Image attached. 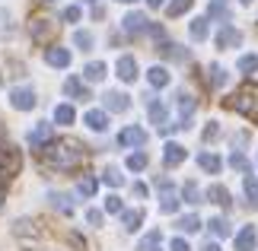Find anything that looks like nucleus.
<instances>
[{
  "instance_id": "f257e3e1",
  "label": "nucleus",
  "mask_w": 258,
  "mask_h": 251,
  "mask_svg": "<svg viewBox=\"0 0 258 251\" xmlns=\"http://www.w3.org/2000/svg\"><path fill=\"white\" fill-rule=\"evenodd\" d=\"M42 156H45V162L54 165V169H71L83 159V149H80V143H74V140H61V143L45 146Z\"/></svg>"
},
{
  "instance_id": "f03ea898",
  "label": "nucleus",
  "mask_w": 258,
  "mask_h": 251,
  "mask_svg": "<svg viewBox=\"0 0 258 251\" xmlns=\"http://www.w3.org/2000/svg\"><path fill=\"white\" fill-rule=\"evenodd\" d=\"M156 188H160V210H163V213H175V210H178L175 188L166 182V178H156Z\"/></svg>"
},
{
  "instance_id": "7ed1b4c3",
  "label": "nucleus",
  "mask_w": 258,
  "mask_h": 251,
  "mask_svg": "<svg viewBox=\"0 0 258 251\" xmlns=\"http://www.w3.org/2000/svg\"><path fill=\"white\" fill-rule=\"evenodd\" d=\"M35 89H29V86H23V89H13L10 93V105L16 108V112H32L35 108Z\"/></svg>"
},
{
  "instance_id": "20e7f679",
  "label": "nucleus",
  "mask_w": 258,
  "mask_h": 251,
  "mask_svg": "<svg viewBox=\"0 0 258 251\" xmlns=\"http://www.w3.org/2000/svg\"><path fill=\"white\" fill-rule=\"evenodd\" d=\"M51 137H54V127L48 124V121H38L32 130H29V146H32V149H38V146H45Z\"/></svg>"
},
{
  "instance_id": "39448f33",
  "label": "nucleus",
  "mask_w": 258,
  "mask_h": 251,
  "mask_svg": "<svg viewBox=\"0 0 258 251\" xmlns=\"http://www.w3.org/2000/svg\"><path fill=\"white\" fill-rule=\"evenodd\" d=\"M118 143H121V146H144L147 143V130L131 124V127H124L121 134H118Z\"/></svg>"
},
{
  "instance_id": "423d86ee",
  "label": "nucleus",
  "mask_w": 258,
  "mask_h": 251,
  "mask_svg": "<svg viewBox=\"0 0 258 251\" xmlns=\"http://www.w3.org/2000/svg\"><path fill=\"white\" fill-rule=\"evenodd\" d=\"M147 115H150V121L156 124V127H169L166 121H169V112H166V105L160 102V99H147Z\"/></svg>"
},
{
  "instance_id": "0eeeda50",
  "label": "nucleus",
  "mask_w": 258,
  "mask_h": 251,
  "mask_svg": "<svg viewBox=\"0 0 258 251\" xmlns=\"http://www.w3.org/2000/svg\"><path fill=\"white\" fill-rule=\"evenodd\" d=\"M226 108H233V112H242V115H252L255 112V99L249 93H236L226 99Z\"/></svg>"
},
{
  "instance_id": "6e6552de",
  "label": "nucleus",
  "mask_w": 258,
  "mask_h": 251,
  "mask_svg": "<svg viewBox=\"0 0 258 251\" xmlns=\"http://www.w3.org/2000/svg\"><path fill=\"white\" fill-rule=\"evenodd\" d=\"M115 70H118V79H124V83H134V79H137V61H134L131 54L118 57V64H115Z\"/></svg>"
},
{
  "instance_id": "1a4fd4ad",
  "label": "nucleus",
  "mask_w": 258,
  "mask_h": 251,
  "mask_svg": "<svg viewBox=\"0 0 258 251\" xmlns=\"http://www.w3.org/2000/svg\"><path fill=\"white\" fill-rule=\"evenodd\" d=\"M45 64L48 67H71V51L67 48H45Z\"/></svg>"
},
{
  "instance_id": "9d476101",
  "label": "nucleus",
  "mask_w": 258,
  "mask_h": 251,
  "mask_svg": "<svg viewBox=\"0 0 258 251\" xmlns=\"http://www.w3.org/2000/svg\"><path fill=\"white\" fill-rule=\"evenodd\" d=\"M239 42H242V32L233 29V26H223L220 32H217V48H236Z\"/></svg>"
},
{
  "instance_id": "9b49d317",
  "label": "nucleus",
  "mask_w": 258,
  "mask_h": 251,
  "mask_svg": "<svg viewBox=\"0 0 258 251\" xmlns=\"http://www.w3.org/2000/svg\"><path fill=\"white\" fill-rule=\"evenodd\" d=\"M102 102H105V112H127L131 108V99L124 93H105Z\"/></svg>"
},
{
  "instance_id": "f8f14e48",
  "label": "nucleus",
  "mask_w": 258,
  "mask_h": 251,
  "mask_svg": "<svg viewBox=\"0 0 258 251\" xmlns=\"http://www.w3.org/2000/svg\"><path fill=\"white\" fill-rule=\"evenodd\" d=\"M175 105H178V112H182V124H178V127H188V124H191V112H195V99L182 89V93L175 96Z\"/></svg>"
},
{
  "instance_id": "ddd939ff",
  "label": "nucleus",
  "mask_w": 258,
  "mask_h": 251,
  "mask_svg": "<svg viewBox=\"0 0 258 251\" xmlns=\"http://www.w3.org/2000/svg\"><path fill=\"white\" fill-rule=\"evenodd\" d=\"M121 26H124V32H131V35H137V32H144V29L150 26V19H147L144 13H127V16L121 19Z\"/></svg>"
},
{
  "instance_id": "4468645a",
  "label": "nucleus",
  "mask_w": 258,
  "mask_h": 251,
  "mask_svg": "<svg viewBox=\"0 0 258 251\" xmlns=\"http://www.w3.org/2000/svg\"><path fill=\"white\" fill-rule=\"evenodd\" d=\"M48 204H51L57 213H64V216H71L74 213V204H71V197L61 194V191H48Z\"/></svg>"
},
{
  "instance_id": "2eb2a0df",
  "label": "nucleus",
  "mask_w": 258,
  "mask_h": 251,
  "mask_svg": "<svg viewBox=\"0 0 258 251\" xmlns=\"http://www.w3.org/2000/svg\"><path fill=\"white\" fill-rule=\"evenodd\" d=\"M86 127L89 130H96V134H102V130H108V115L105 112H99V108H93V112H86Z\"/></svg>"
},
{
  "instance_id": "dca6fc26",
  "label": "nucleus",
  "mask_w": 258,
  "mask_h": 251,
  "mask_svg": "<svg viewBox=\"0 0 258 251\" xmlns=\"http://www.w3.org/2000/svg\"><path fill=\"white\" fill-rule=\"evenodd\" d=\"M185 146H178V143H166V149H163V162L166 165H182L185 162Z\"/></svg>"
},
{
  "instance_id": "f3484780",
  "label": "nucleus",
  "mask_w": 258,
  "mask_h": 251,
  "mask_svg": "<svg viewBox=\"0 0 258 251\" xmlns=\"http://www.w3.org/2000/svg\"><path fill=\"white\" fill-rule=\"evenodd\" d=\"M258 242V232H255V226H245L239 235H236V251H252Z\"/></svg>"
},
{
  "instance_id": "a211bd4d",
  "label": "nucleus",
  "mask_w": 258,
  "mask_h": 251,
  "mask_svg": "<svg viewBox=\"0 0 258 251\" xmlns=\"http://www.w3.org/2000/svg\"><path fill=\"white\" fill-rule=\"evenodd\" d=\"M64 93L71 96V99H83V102L89 99V89L83 86V79H77V76H71V79L64 83Z\"/></svg>"
},
{
  "instance_id": "6ab92c4d",
  "label": "nucleus",
  "mask_w": 258,
  "mask_h": 251,
  "mask_svg": "<svg viewBox=\"0 0 258 251\" xmlns=\"http://www.w3.org/2000/svg\"><path fill=\"white\" fill-rule=\"evenodd\" d=\"M144 223V213L141 210H121V226L127 229V232H137Z\"/></svg>"
},
{
  "instance_id": "aec40b11",
  "label": "nucleus",
  "mask_w": 258,
  "mask_h": 251,
  "mask_svg": "<svg viewBox=\"0 0 258 251\" xmlns=\"http://www.w3.org/2000/svg\"><path fill=\"white\" fill-rule=\"evenodd\" d=\"M147 79H150V86H156V89H163V86H169V70L166 67H150L147 70Z\"/></svg>"
},
{
  "instance_id": "412c9836",
  "label": "nucleus",
  "mask_w": 258,
  "mask_h": 251,
  "mask_svg": "<svg viewBox=\"0 0 258 251\" xmlns=\"http://www.w3.org/2000/svg\"><path fill=\"white\" fill-rule=\"evenodd\" d=\"M83 79H89V83H102L105 79V64L102 61H93L83 67Z\"/></svg>"
},
{
  "instance_id": "4be33fe9",
  "label": "nucleus",
  "mask_w": 258,
  "mask_h": 251,
  "mask_svg": "<svg viewBox=\"0 0 258 251\" xmlns=\"http://www.w3.org/2000/svg\"><path fill=\"white\" fill-rule=\"evenodd\" d=\"M207 200H211V204H220V207H230V191L223 185H211L207 188Z\"/></svg>"
},
{
  "instance_id": "5701e85b",
  "label": "nucleus",
  "mask_w": 258,
  "mask_h": 251,
  "mask_svg": "<svg viewBox=\"0 0 258 251\" xmlns=\"http://www.w3.org/2000/svg\"><path fill=\"white\" fill-rule=\"evenodd\" d=\"M51 32H54V23H51V19H35V23H32V38H35V42H45Z\"/></svg>"
},
{
  "instance_id": "b1692460",
  "label": "nucleus",
  "mask_w": 258,
  "mask_h": 251,
  "mask_svg": "<svg viewBox=\"0 0 258 251\" xmlns=\"http://www.w3.org/2000/svg\"><path fill=\"white\" fill-rule=\"evenodd\" d=\"M198 165H201L204 172H211V175H217V172L223 169V162H220L214 153H198Z\"/></svg>"
},
{
  "instance_id": "393cba45",
  "label": "nucleus",
  "mask_w": 258,
  "mask_h": 251,
  "mask_svg": "<svg viewBox=\"0 0 258 251\" xmlns=\"http://www.w3.org/2000/svg\"><path fill=\"white\" fill-rule=\"evenodd\" d=\"M13 235L35 238V235H38V229H35V223H32V219H16V223H13Z\"/></svg>"
},
{
  "instance_id": "a878e982",
  "label": "nucleus",
  "mask_w": 258,
  "mask_h": 251,
  "mask_svg": "<svg viewBox=\"0 0 258 251\" xmlns=\"http://www.w3.org/2000/svg\"><path fill=\"white\" fill-rule=\"evenodd\" d=\"M242 188H245V197H249V207H258V178L255 175H245Z\"/></svg>"
},
{
  "instance_id": "bb28decb",
  "label": "nucleus",
  "mask_w": 258,
  "mask_h": 251,
  "mask_svg": "<svg viewBox=\"0 0 258 251\" xmlns=\"http://www.w3.org/2000/svg\"><path fill=\"white\" fill-rule=\"evenodd\" d=\"M74 118H77V112H74L71 105H57L54 108V121L57 124H74Z\"/></svg>"
},
{
  "instance_id": "cd10ccee",
  "label": "nucleus",
  "mask_w": 258,
  "mask_h": 251,
  "mask_svg": "<svg viewBox=\"0 0 258 251\" xmlns=\"http://www.w3.org/2000/svg\"><path fill=\"white\" fill-rule=\"evenodd\" d=\"M211 232H214L217 238H226V235L233 232V229H230V223H226L223 216H214V219H211Z\"/></svg>"
},
{
  "instance_id": "c85d7f7f",
  "label": "nucleus",
  "mask_w": 258,
  "mask_h": 251,
  "mask_svg": "<svg viewBox=\"0 0 258 251\" xmlns=\"http://www.w3.org/2000/svg\"><path fill=\"white\" fill-rule=\"evenodd\" d=\"M74 45L83 48V51H89V48H93V32H86V29H77V32H74Z\"/></svg>"
},
{
  "instance_id": "c756f323",
  "label": "nucleus",
  "mask_w": 258,
  "mask_h": 251,
  "mask_svg": "<svg viewBox=\"0 0 258 251\" xmlns=\"http://www.w3.org/2000/svg\"><path fill=\"white\" fill-rule=\"evenodd\" d=\"M13 19H10V13H7V10H0V42H4V38H10V35H13Z\"/></svg>"
},
{
  "instance_id": "7c9ffc66",
  "label": "nucleus",
  "mask_w": 258,
  "mask_h": 251,
  "mask_svg": "<svg viewBox=\"0 0 258 251\" xmlns=\"http://www.w3.org/2000/svg\"><path fill=\"white\" fill-rule=\"evenodd\" d=\"M226 79H230V73H226L220 64H214V67H211V86L220 89V86H226Z\"/></svg>"
},
{
  "instance_id": "2f4dec72",
  "label": "nucleus",
  "mask_w": 258,
  "mask_h": 251,
  "mask_svg": "<svg viewBox=\"0 0 258 251\" xmlns=\"http://www.w3.org/2000/svg\"><path fill=\"white\" fill-rule=\"evenodd\" d=\"M178 229H182V232H198V229H201V219H198L195 213H188V216L178 219Z\"/></svg>"
},
{
  "instance_id": "473e14b6",
  "label": "nucleus",
  "mask_w": 258,
  "mask_h": 251,
  "mask_svg": "<svg viewBox=\"0 0 258 251\" xmlns=\"http://www.w3.org/2000/svg\"><path fill=\"white\" fill-rule=\"evenodd\" d=\"M191 4H195V0H172V4L166 7V13H169V16H182V13L191 10Z\"/></svg>"
},
{
  "instance_id": "72a5a7b5",
  "label": "nucleus",
  "mask_w": 258,
  "mask_h": 251,
  "mask_svg": "<svg viewBox=\"0 0 258 251\" xmlns=\"http://www.w3.org/2000/svg\"><path fill=\"white\" fill-rule=\"evenodd\" d=\"M188 32H191V38H195V42H204V38H207V19H195Z\"/></svg>"
},
{
  "instance_id": "f704fd0d",
  "label": "nucleus",
  "mask_w": 258,
  "mask_h": 251,
  "mask_svg": "<svg viewBox=\"0 0 258 251\" xmlns=\"http://www.w3.org/2000/svg\"><path fill=\"white\" fill-rule=\"evenodd\" d=\"M182 197L188 200V204H201V191H198V185H195V182H185Z\"/></svg>"
},
{
  "instance_id": "c9c22d12",
  "label": "nucleus",
  "mask_w": 258,
  "mask_h": 251,
  "mask_svg": "<svg viewBox=\"0 0 258 251\" xmlns=\"http://www.w3.org/2000/svg\"><path fill=\"white\" fill-rule=\"evenodd\" d=\"M102 182H105V185H112V188H118V185H124V175L118 172V169H112V165H108L105 172H102Z\"/></svg>"
},
{
  "instance_id": "e433bc0d",
  "label": "nucleus",
  "mask_w": 258,
  "mask_h": 251,
  "mask_svg": "<svg viewBox=\"0 0 258 251\" xmlns=\"http://www.w3.org/2000/svg\"><path fill=\"white\" fill-rule=\"evenodd\" d=\"M127 169H131V172H144L147 169V153H131L127 156Z\"/></svg>"
},
{
  "instance_id": "4c0bfd02",
  "label": "nucleus",
  "mask_w": 258,
  "mask_h": 251,
  "mask_svg": "<svg viewBox=\"0 0 258 251\" xmlns=\"http://www.w3.org/2000/svg\"><path fill=\"white\" fill-rule=\"evenodd\" d=\"M160 238H163V235H160V229H153V232L141 242V251H160Z\"/></svg>"
},
{
  "instance_id": "58836bf2",
  "label": "nucleus",
  "mask_w": 258,
  "mask_h": 251,
  "mask_svg": "<svg viewBox=\"0 0 258 251\" xmlns=\"http://www.w3.org/2000/svg\"><path fill=\"white\" fill-rule=\"evenodd\" d=\"M239 70L242 73H255L258 70V54H242L239 57Z\"/></svg>"
},
{
  "instance_id": "ea45409f",
  "label": "nucleus",
  "mask_w": 258,
  "mask_h": 251,
  "mask_svg": "<svg viewBox=\"0 0 258 251\" xmlns=\"http://www.w3.org/2000/svg\"><path fill=\"white\" fill-rule=\"evenodd\" d=\"M207 13H211L214 19H230V7H226V4H220V0H214Z\"/></svg>"
},
{
  "instance_id": "a19ab883",
  "label": "nucleus",
  "mask_w": 258,
  "mask_h": 251,
  "mask_svg": "<svg viewBox=\"0 0 258 251\" xmlns=\"http://www.w3.org/2000/svg\"><path fill=\"white\" fill-rule=\"evenodd\" d=\"M163 54L166 57H175V61H185V57H188V51H182L178 45H163Z\"/></svg>"
},
{
  "instance_id": "79ce46f5",
  "label": "nucleus",
  "mask_w": 258,
  "mask_h": 251,
  "mask_svg": "<svg viewBox=\"0 0 258 251\" xmlns=\"http://www.w3.org/2000/svg\"><path fill=\"white\" fill-rule=\"evenodd\" d=\"M96 188H99L96 178H83V182H80V194H83V197H93V194H96Z\"/></svg>"
},
{
  "instance_id": "37998d69",
  "label": "nucleus",
  "mask_w": 258,
  "mask_h": 251,
  "mask_svg": "<svg viewBox=\"0 0 258 251\" xmlns=\"http://www.w3.org/2000/svg\"><path fill=\"white\" fill-rule=\"evenodd\" d=\"M105 213H121V197H105Z\"/></svg>"
},
{
  "instance_id": "c03bdc74",
  "label": "nucleus",
  "mask_w": 258,
  "mask_h": 251,
  "mask_svg": "<svg viewBox=\"0 0 258 251\" xmlns=\"http://www.w3.org/2000/svg\"><path fill=\"white\" fill-rule=\"evenodd\" d=\"M230 165H233V169H239V172H245V169H249V162H245V156H242V153H233V156H230Z\"/></svg>"
},
{
  "instance_id": "a18cd8bd",
  "label": "nucleus",
  "mask_w": 258,
  "mask_h": 251,
  "mask_svg": "<svg viewBox=\"0 0 258 251\" xmlns=\"http://www.w3.org/2000/svg\"><path fill=\"white\" fill-rule=\"evenodd\" d=\"M217 137H220V124L211 121V124L204 127V140H217Z\"/></svg>"
},
{
  "instance_id": "49530a36",
  "label": "nucleus",
  "mask_w": 258,
  "mask_h": 251,
  "mask_svg": "<svg viewBox=\"0 0 258 251\" xmlns=\"http://www.w3.org/2000/svg\"><path fill=\"white\" fill-rule=\"evenodd\" d=\"M80 19V7H67L64 10V23H77Z\"/></svg>"
},
{
  "instance_id": "de8ad7c7",
  "label": "nucleus",
  "mask_w": 258,
  "mask_h": 251,
  "mask_svg": "<svg viewBox=\"0 0 258 251\" xmlns=\"http://www.w3.org/2000/svg\"><path fill=\"white\" fill-rule=\"evenodd\" d=\"M86 223L89 226H102V213H99V210H86Z\"/></svg>"
},
{
  "instance_id": "09e8293b",
  "label": "nucleus",
  "mask_w": 258,
  "mask_h": 251,
  "mask_svg": "<svg viewBox=\"0 0 258 251\" xmlns=\"http://www.w3.org/2000/svg\"><path fill=\"white\" fill-rule=\"evenodd\" d=\"M172 251H191V248H188V242H185V238H172V245H169Z\"/></svg>"
},
{
  "instance_id": "8fccbe9b",
  "label": "nucleus",
  "mask_w": 258,
  "mask_h": 251,
  "mask_svg": "<svg viewBox=\"0 0 258 251\" xmlns=\"http://www.w3.org/2000/svg\"><path fill=\"white\" fill-rule=\"evenodd\" d=\"M201 251H220V245H217V242H207V245H204Z\"/></svg>"
},
{
  "instance_id": "3c124183",
  "label": "nucleus",
  "mask_w": 258,
  "mask_h": 251,
  "mask_svg": "<svg viewBox=\"0 0 258 251\" xmlns=\"http://www.w3.org/2000/svg\"><path fill=\"white\" fill-rule=\"evenodd\" d=\"M147 4H150V7L156 10V7H163V0H147Z\"/></svg>"
},
{
  "instance_id": "603ef678",
  "label": "nucleus",
  "mask_w": 258,
  "mask_h": 251,
  "mask_svg": "<svg viewBox=\"0 0 258 251\" xmlns=\"http://www.w3.org/2000/svg\"><path fill=\"white\" fill-rule=\"evenodd\" d=\"M118 4H134V0H118Z\"/></svg>"
},
{
  "instance_id": "864d4df0",
  "label": "nucleus",
  "mask_w": 258,
  "mask_h": 251,
  "mask_svg": "<svg viewBox=\"0 0 258 251\" xmlns=\"http://www.w3.org/2000/svg\"><path fill=\"white\" fill-rule=\"evenodd\" d=\"M83 4H96V0H83Z\"/></svg>"
},
{
  "instance_id": "5fc2aeb1",
  "label": "nucleus",
  "mask_w": 258,
  "mask_h": 251,
  "mask_svg": "<svg viewBox=\"0 0 258 251\" xmlns=\"http://www.w3.org/2000/svg\"><path fill=\"white\" fill-rule=\"evenodd\" d=\"M242 4H252V0H242Z\"/></svg>"
},
{
  "instance_id": "6e6d98bb",
  "label": "nucleus",
  "mask_w": 258,
  "mask_h": 251,
  "mask_svg": "<svg viewBox=\"0 0 258 251\" xmlns=\"http://www.w3.org/2000/svg\"><path fill=\"white\" fill-rule=\"evenodd\" d=\"M45 4H54V0H45Z\"/></svg>"
}]
</instances>
